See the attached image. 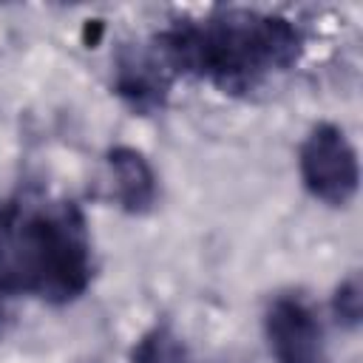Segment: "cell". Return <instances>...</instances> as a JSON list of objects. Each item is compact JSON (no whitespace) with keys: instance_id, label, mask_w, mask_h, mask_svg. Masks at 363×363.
Segmentation results:
<instances>
[{"instance_id":"6da1fadb","label":"cell","mask_w":363,"mask_h":363,"mask_svg":"<svg viewBox=\"0 0 363 363\" xmlns=\"http://www.w3.org/2000/svg\"><path fill=\"white\" fill-rule=\"evenodd\" d=\"M301 31L281 14L255 9H213L201 20H179L156 37V57L224 94L255 91L267 77L298 62Z\"/></svg>"},{"instance_id":"7a4b0ae2","label":"cell","mask_w":363,"mask_h":363,"mask_svg":"<svg viewBox=\"0 0 363 363\" xmlns=\"http://www.w3.org/2000/svg\"><path fill=\"white\" fill-rule=\"evenodd\" d=\"M94 278L82 210L68 199L17 193L0 204V301L71 303Z\"/></svg>"},{"instance_id":"3957f363","label":"cell","mask_w":363,"mask_h":363,"mask_svg":"<svg viewBox=\"0 0 363 363\" xmlns=\"http://www.w3.org/2000/svg\"><path fill=\"white\" fill-rule=\"evenodd\" d=\"M298 170L309 196L329 207H346L360 184L357 150L332 122H320L306 133L298 150Z\"/></svg>"},{"instance_id":"277c9868","label":"cell","mask_w":363,"mask_h":363,"mask_svg":"<svg viewBox=\"0 0 363 363\" xmlns=\"http://www.w3.org/2000/svg\"><path fill=\"white\" fill-rule=\"evenodd\" d=\"M264 335L278 363H326L323 326L301 295H278L267 306Z\"/></svg>"},{"instance_id":"5b68a950","label":"cell","mask_w":363,"mask_h":363,"mask_svg":"<svg viewBox=\"0 0 363 363\" xmlns=\"http://www.w3.org/2000/svg\"><path fill=\"white\" fill-rule=\"evenodd\" d=\"M170 71L162 65L156 54L125 48L116 57L113 71V91L125 105H130L136 113H153L164 108L167 88H170Z\"/></svg>"},{"instance_id":"8992f818","label":"cell","mask_w":363,"mask_h":363,"mask_svg":"<svg viewBox=\"0 0 363 363\" xmlns=\"http://www.w3.org/2000/svg\"><path fill=\"white\" fill-rule=\"evenodd\" d=\"M108 173H111V196L125 213L142 216L156 201V173L142 150L116 145L108 150Z\"/></svg>"},{"instance_id":"52a82bcc","label":"cell","mask_w":363,"mask_h":363,"mask_svg":"<svg viewBox=\"0 0 363 363\" xmlns=\"http://www.w3.org/2000/svg\"><path fill=\"white\" fill-rule=\"evenodd\" d=\"M133 363H190L184 343L179 340V335L170 326H153L147 329L130 354Z\"/></svg>"},{"instance_id":"ba28073f","label":"cell","mask_w":363,"mask_h":363,"mask_svg":"<svg viewBox=\"0 0 363 363\" xmlns=\"http://www.w3.org/2000/svg\"><path fill=\"white\" fill-rule=\"evenodd\" d=\"M332 312L340 326L357 329L360 326V312H363V295H360V278L352 272L346 281L337 284L332 295Z\"/></svg>"}]
</instances>
